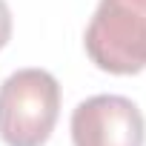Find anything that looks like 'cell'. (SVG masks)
<instances>
[{
	"mask_svg": "<svg viewBox=\"0 0 146 146\" xmlns=\"http://www.w3.org/2000/svg\"><path fill=\"white\" fill-rule=\"evenodd\" d=\"M60 115V86L46 69H20L0 86V137L6 146H43Z\"/></svg>",
	"mask_w": 146,
	"mask_h": 146,
	"instance_id": "cell-1",
	"label": "cell"
},
{
	"mask_svg": "<svg viewBox=\"0 0 146 146\" xmlns=\"http://www.w3.org/2000/svg\"><path fill=\"white\" fill-rule=\"evenodd\" d=\"M83 43L98 69L137 75L146 69V0H100Z\"/></svg>",
	"mask_w": 146,
	"mask_h": 146,
	"instance_id": "cell-2",
	"label": "cell"
},
{
	"mask_svg": "<svg viewBox=\"0 0 146 146\" xmlns=\"http://www.w3.org/2000/svg\"><path fill=\"white\" fill-rule=\"evenodd\" d=\"M75 146H143L146 123L140 109L123 95H95L72 112Z\"/></svg>",
	"mask_w": 146,
	"mask_h": 146,
	"instance_id": "cell-3",
	"label": "cell"
},
{
	"mask_svg": "<svg viewBox=\"0 0 146 146\" xmlns=\"http://www.w3.org/2000/svg\"><path fill=\"white\" fill-rule=\"evenodd\" d=\"M12 40V12L6 6V0H0V49Z\"/></svg>",
	"mask_w": 146,
	"mask_h": 146,
	"instance_id": "cell-4",
	"label": "cell"
}]
</instances>
